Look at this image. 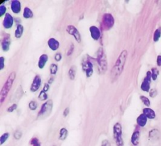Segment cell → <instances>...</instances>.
Returning <instances> with one entry per match:
<instances>
[{
  "label": "cell",
  "instance_id": "obj_1",
  "mask_svg": "<svg viewBox=\"0 0 161 146\" xmlns=\"http://www.w3.org/2000/svg\"><path fill=\"white\" fill-rule=\"evenodd\" d=\"M128 52L126 50H123L118 57L115 64L111 71V78L112 80L115 81L118 78V76L121 74L124 68L125 63H126V58H127Z\"/></svg>",
  "mask_w": 161,
  "mask_h": 146
},
{
  "label": "cell",
  "instance_id": "obj_2",
  "mask_svg": "<svg viewBox=\"0 0 161 146\" xmlns=\"http://www.w3.org/2000/svg\"><path fill=\"white\" fill-rule=\"evenodd\" d=\"M97 61L98 64L99 71L100 74H103L107 70V56L105 53V51L102 47H100L97 51Z\"/></svg>",
  "mask_w": 161,
  "mask_h": 146
},
{
  "label": "cell",
  "instance_id": "obj_3",
  "mask_svg": "<svg viewBox=\"0 0 161 146\" xmlns=\"http://www.w3.org/2000/svg\"><path fill=\"white\" fill-rule=\"evenodd\" d=\"M16 75L15 72H11L8 77L7 80H6V83L4 84V86L2 87L1 90V103H2L4 101V100L6 99V96H7L8 93H9V91L11 90V86H12L13 83H14V80H15Z\"/></svg>",
  "mask_w": 161,
  "mask_h": 146
},
{
  "label": "cell",
  "instance_id": "obj_4",
  "mask_svg": "<svg viewBox=\"0 0 161 146\" xmlns=\"http://www.w3.org/2000/svg\"><path fill=\"white\" fill-rule=\"evenodd\" d=\"M114 25V18L112 14L109 13H106L102 16L101 22V29L103 31H108L111 29Z\"/></svg>",
  "mask_w": 161,
  "mask_h": 146
},
{
  "label": "cell",
  "instance_id": "obj_5",
  "mask_svg": "<svg viewBox=\"0 0 161 146\" xmlns=\"http://www.w3.org/2000/svg\"><path fill=\"white\" fill-rule=\"evenodd\" d=\"M113 133L116 146H123L124 143L122 138V127L119 123H116L114 126Z\"/></svg>",
  "mask_w": 161,
  "mask_h": 146
},
{
  "label": "cell",
  "instance_id": "obj_6",
  "mask_svg": "<svg viewBox=\"0 0 161 146\" xmlns=\"http://www.w3.org/2000/svg\"><path fill=\"white\" fill-rule=\"evenodd\" d=\"M53 108V101L52 100H48L46 102L42 105L41 108L38 114V118H43L47 117L50 114Z\"/></svg>",
  "mask_w": 161,
  "mask_h": 146
},
{
  "label": "cell",
  "instance_id": "obj_7",
  "mask_svg": "<svg viewBox=\"0 0 161 146\" xmlns=\"http://www.w3.org/2000/svg\"><path fill=\"white\" fill-rule=\"evenodd\" d=\"M82 70L85 72L87 77H91L93 74V64L89 61V58L84 59L82 63Z\"/></svg>",
  "mask_w": 161,
  "mask_h": 146
},
{
  "label": "cell",
  "instance_id": "obj_8",
  "mask_svg": "<svg viewBox=\"0 0 161 146\" xmlns=\"http://www.w3.org/2000/svg\"><path fill=\"white\" fill-rule=\"evenodd\" d=\"M151 79H152V73H151V71H148L146 73V76L144 78V81H143L141 85V88L143 91H144V92H148L150 91V84Z\"/></svg>",
  "mask_w": 161,
  "mask_h": 146
},
{
  "label": "cell",
  "instance_id": "obj_9",
  "mask_svg": "<svg viewBox=\"0 0 161 146\" xmlns=\"http://www.w3.org/2000/svg\"><path fill=\"white\" fill-rule=\"evenodd\" d=\"M66 32L70 34V35L73 36L75 39L76 40V42L78 43H80L81 42V35L79 34V31L77 30V29L75 26L73 25H68L66 28Z\"/></svg>",
  "mask_w": 161,
  "mask_h": 146
},
{
  "label": "cell",
  "instance_id": "obj_10",
  "mask_svg": "<svg viewBox=\"0 0 161 146\" xmlns=\"http://www.w3.org/2000/svg\"><path fill=\"white\" fill-rule=\"evenodd\" d=\"M41 78L39 75H36L34 77L33 82H32L31 85L30 87V91L31 92H36L39 89L40 86H41Z\"/></svg>",
  "mask_w": 161,
  "mask_h": 146
},
{
  "label": "cell",
  "instance_id": "obj_11",
  "mask_svg": "<svg viewBox=\"0 0 161 146\" xmlns=\"http://www.w3.org/2000/svg\"><path fill=\"white\" fill-rule=\"evenodd\" d=\"M14 24V18L9 13H6L4 16V19L3 20V27L5 29H9L12 27Z\"/></svg>",
  "mask_w": 161,
  "mask_h": 146
},
{
  "label": "cell",
  "instance_id": "obj_12",
  "mask_svg": "<svg viewBox=\"0 0 161 146\" xmlns=\"http://www.w3.org/2000/svg\"><path fill=\"white\" fill-rule=\"evenodd\" d=\"M89 32H90L91 37L95 41H98L100 39L101 32L100 29L95 26H91L89 27Z\"/></svg>",
  "mask_w": 161,
  "mask_h": 146
},
{
  "label": "cell",
  "instance_id": "obj_13",
  "mask_svg": "<svg viewBox=\"0 0 161 146\" xmlns=\"http://www.w3.org/2000/svg\"><path fill=\"white\" fill-rule=\"evenodd\" d=\"M11 41H10V35L9 34H6L4 36L2 42H1V49L4 51H8L10 47Z\"/></svg>",
  "mask_w": 161,
  "mask_h": 146
},
{
  "label": "cell",
  "instance_id": "obj_14",
  "mask_svg": "<svg viewBox=\"0 0 161 146\" xmlns=\"http://www.w3.org/2000/svg\"><path fill=\"white\" fill-rule=\"evenodd\" d=\"M22 9V4L19 0H12L11 1V9L14 14H19Z\"/></svg>",
  "mask_w": 161,
  "mask_h": 146
},
{
  "label": "cell",
  "instance_id": "obj_15",
  "mask_svg": "<svg viewBox=\"0 0 161 146\" xmlns=\"http://www.w3.org/2000/svg\"><path fill=\"white\" fill-rule=\"evenodd\" d=\"M48 46L51 50L57 51L60 47V43L56 39L50 38L48 41Z\"/></svg>",
  "mask_w": 161,
  "mask_h": 146
},
{
  "label": "cell",
  "instance_id": "obj_16",
  "mask_svg": "<svg viewBox=\"0 0 161 146\" xmlns=\"http://www.w3.org/2000/svg\"><path fill=\"white\" fill-rule=\"evenodd\" d=\"M48 60V56L47 54H42L41 56H40L38 60V66L40 69H43V68L45 67V64H46L47 61Z\"/></svg>",
  "mask_w": 161,
  "mask_h": 146
},
{
  "label": "cell",
  "instance_id": "obj_17",
  "mask_svg": "<svg viewBox=\"0 0 161 146\" xmlns=\"http://www.w3.org/2000/svg\"><path fill=\"white\" fill-rule=\"evenodd\" d=\"M148 121V118L146 117V116L144 114H141L139 117L136 119V123H137V125L139 126V127H144L146 126V123H147Z\"/></svg>",
  "mask_w": 161,
  "mask_h": 146
},
{
  "label": "cell",
  "instance_id": "obj_18",
  "mask_svg": "<svg viewBox=\"0 0 161 146\" xmlns=\"http://www.w3.org/2000/svg\"><path fill=\"white\" fill-rule=\"evenodd\" d=\"M143 114L149 119H154L155 118V111L150 108H145L143 110Z\"/></svg>",
  "mask_w": 161,
  "mask_h": 146
},
{
  "label": "cell",
  "instance_id": "obj_19",
  "mask_svg": "<svg viewBox=\"0 0 161 146\" xmlns=\"http://www.w3.org/2000/svg\"><path fill=\"white\" fill-rule=\"evenodd\" d=\"M139 138H140V131L139 130H136L133 132L131 136V143L134 146L139 145Z\"/></svg>",
  "mask_w": 161,
  "mask_h": 146
},
{
  "label": "cell",
  "instance_id": "obj_20",
  "mask_svg": "<svg viewBox=\"0 0 161 146\" xmlns=\"http://www.w3.org/2000/svg\"><path fill=\"white\" fill-rule=\"evenodd\" d=\"M23 33H24V26L20 24H18L15 32H14V36H15L16 38L19 39L22 37Z\"/></svg>",
  "mask_w": 161,
  "mask_h": 146
},
{
  "label": "cell",
  "instance_id": "obj_21",
  "mask_svg": "<svg viewBox=\"0 0 161 146\" xmlns=\"http://www.w3.org/2000/svg\"><path fill=\"white\" fill-rule=\"evenodd\" d=\"M23 16L25 19H31L33 16V13L31 9L29 7H25L24 9V13H23Z\"/></svg>",
  "mask_w": 161,
  "mask_h": 146
},
{
  "label": "cell",
  "instance_id": "obj_22",
  "mask_svg": "<svg viewBox=\"0 0 161 146\" xmlns=\"http://www.w3.org/2000/svg\"><path fill=\"white\" fill-rule=\"evenodd\" d=\"M68 131L66 128H63L60 130V133H59V140H65L66 139L67 136H68Z\"/></svg>",
  "mask_w": 161,
  "mask_h": 146
},
{
  "label": "cell",
  "instance_id": "obj_23",
  "mask_svg": "<svg viewBox=\"0 0 161 146\" xmlns=\"http://www.w3.org/2000/svg\"><path fill=\"white\" fill-rule=\"evenodd\" d=\"M76 74V66H72L70 68L69 71H68V76L70 80H74L75 78Z\"/></svg>",
  "mask_w": 161,
  "mask_h": 146
},
{
  "label": "cell",
  "instance_id": "obj_24",
  "mask_svg": "<svg viewBox=\"0 0 161 146\" xmlns=\"http://www.w3.org/2000/svg\"><path fill=\"white\" fill-rule=\"evenodd\" d=\"M161 37V28H158L153 34V41L155 42H158Z\"/></svg>",
  "mask_w": 161,
  "mask_h": 146
},
{
  "label": "cell",
  "instance_id": "obj_25",
  "mask_svg": "<svg viewBox=\"0 0 161 146\" xmlns=\"http://www.w3.org/2000/svg\"><path fill=\"white\" fill-rule=\"evenodd\" d=\"M58 65L56 64V63H51L50 66V74L52 75H56L57 71H58Z\"/></svg>",
  "mask_w": 161,
  "mask_h": 146
},
{
  "label": "cell",
  "instance_id": "obj_26",
  "mask_svg": "<svg viewBox=\"0 0 161 146\" xmlns=\"http://www.w3.org/2000/svg\"><path fill=\"white\" fill-rule=\"evenodd\" d=\"M30 145L31 146H41L40 141L37 138L33 137L30 140Z\"/></svg>",
  "mask_w": 161,
  "mask_h": 146
},
{
  "label": "cell",
  "instance_id": "obj_27",
  "mask_svg": "<svg viewBox=\"0 0 161 146\" xmlns=\"http://www.w3.org/2000/svg\"><path fill=\"white\" fill-rule=\"evenodd\" d=\"M140 99L141 100V101L144 103V104L146 106V107L148 108L149 106H150L151 102H150V101H149L148 98L147 97H146V96H140Z\"/></svg>",
  "mask_w": 161,
  "mask_h": 146
},
{
  "label": "cell",
  "instance_id": "obj_28",
  "mask_svg": "<svg viewBox=\"0 0 161 146\" xmlns=\"http://www.w3.org/2000/svg\"><path fill=\"white\" fill-rule=\"evenodd\" d=\"M151 73H152V79L153 81H155L156 78H158L159 74V71L158 70V68H153L151 69Z\"/></svg>",
  "mask_w": 161,
  "mask_h": 146
},
{
  "label": "cell",
  "instance_id": "obj_29",
  "mask_svg": "<svg viewBox=\"0 0 161 146\" xmlns=\"http://www.w3.org/2000/svg\"><path fill=\"white\" fill-rule=\"evenodd\" d=\"M38 99L40 100V101H45V100L48 99V95H47V93L45 92V91H43V90H42V91L40 92V93H39Z\"/></svg>",
  "mask_w": 161,
  "mask_h": 146
},
{
  "label": "cell",
  "instance_id": "obj_30",
  "mask_svg": "<svg viewBox=\"0 0 161 146\" xmlns=\"http://www.w3.org/2000/svg\"><path fill=\"white\" fill-rule=\"evenodd\" d=\"M37 107H38V103L36 101H30L29 104V108H30V110L31 111H36Z\"/></svg>",
  "mask_w": 161,
  "mask_h": 146
},
{
  "label": "cell",
  "instance_id": "obj_31",
  "mask_svg": "<svg viewBox=\"0 0 161 146\" xmlns=\"http://www.w3.org/2000/svg\"><path fill=\"white\" fill-rule=\"evenodd\" d=\"M9 133H4L3 135H1V138H0V143H1V145H2L4 142H5L6 140L9 138Z\"/></svg>",
  "mask_w": 161,
  "mask_h": 146
},
{
  "label": "cell",
  "instance_id": "obj_32",
  "mask_svg": "<svg viewBox=\"0 0 161 146\" xmlns=\"http://www.w3.org/2000/svg\"><path fill=\"white\" fill-rule=\"evenodd\" d=\"M158 134H159V132L158 130H155V129H154V130H152L150 131V133H149V137L152 138H153L155 137H158Z\"/></svg>",
  "mask_w": 161,
  "mask_h": 146
},
{
  "label": "cell",
  "instance_id": "obj_33",
  "mask_svg": "<svg viewBox=\"0 0 161 146\" xmlns=\"http://www.w3.org/2000/svg\"><path fill=\"white\" fill-rule=\"evenodd\" d=\"M6 7L4 5H2L1 4L0 5V16H2L4 14H6Z\"/></svg>",
  "mask_w": 161,
  "mask_h": 146
},
{
  "label": "cell",
  "instance_id": "obj_34",
  "mask_svg": "<svg viewBox=\"0 0 161 146\" xmlns=\"http://www.w3.org/2000/svg\"><path fill=\"white\" fill-rule=\"evenodd\" d=\"M22 133L21 132V131H19V130L15 131V133H14V138L17 139V140H19V139L22 138Z\"/></svg>",
  "mask_w": 161,
  "mask_h": 146
},
{
  "label": "cell",
  "instance_id": "obj_35",
  "mask_svg": "<svg viewBox=\"0 0 161 146\" xmlns=\"http://www.w3.org/2000/svg\"><path fill=\"white\" fill-rule=\"evenodd\" d=\"M17 103H14V104H12L10 107H9L7 108V111L8 112H13L14 111H15L16 109H17Z\"/></svg>",
  "mask_w": 161,
  "mask_h": 146
},
{
  "label": "cell",
  "instance_id": "obj_36",
  "mask_svg": "<svg viewBox=\"0 0 161 146\" xmlns=\"http://www.w3.org/2000/svg\"><path fill=\"white\" fill-rule=\"evenodd\" d=\"M149 94H150V96L151 98H154L157 96L158 91H156V89H155V88H153V89L151 90L150 93H149Z\"/></svg>",
  "mask_w": 161,
  "mask_h": 146
},
{
  "label": "cell",
  "instance_id": "obj_37",
  "mask_svg": "<svg viewBox=\"0 0 161 146\" xmlns=\"http://www.w3.org/2000/svg\"><path fill=\"white\" fill-rule=\"evenodd\" d=\"M4 57H0V69L2 70L4 68Z\"/></svg>",
  "mask_w": 161,
  "mask_h": 146
},
{
  "label": "cell",
  "instance_id": "obj_38",
  "mask_svg": "<svg viewBox=\"0 0 161 146\" xmlns=\"http://www.w3.org/2000/svg\"><path fill=\"white\" fill-rule=\"evenodd\" d=\"M62 59V55L61 53H57L56 55H55V60L56 61H60Z\"/></svg>",
  "mask_w": 161,
  "mask_h": 146
},
{
  "label": "cell",
  "instance_id": "obj_39",
  "mask_svg": "<svg viewBox=\"0 0 161 146\" xmlns=\"http://www.w3.org/2000/svg\"><path fill=\"white\" fill-rule=\"evenodd\" d=\"M73 51H74V44H71L70 45V48L69 51H68V54H67V55L68 56H70L71 54L73 53Z\"/></svg>",
  "mask_w": 161,
  "mask_h": 146
},
{
  "label": "cell",
  "instance_id": "obj_40",
  "mask_svg": "<svg viewBox=\"0 0 161 146\" xmlns=\"http://www.w3.org/2000/svg\"><path fill=\"white\" fill-rule=\"evenodd\" d=\"M49 88H50V84H49V83H45L44 84V86H43V91H45V92H47V91H48Z\"/></svg>",
  "mask_w": 161,
  "mask_h": 146
},
{
  "label": "cell",
  "instance_id": "obj_41",
  "mask_svg": "<svg viewBox=\"0 0 161 146\" xmlns=\"http://www.w3.org/2000/svg\"><path fill=\"white\" fill-rule=\"evenodd\" d=\"M156 63L158 66H161V55H158L156 59Z\"/></svg>",
  "mask_w": 161,
  "mask_h": 146
},
{
  "label": "cell",
  "instance_id": "obj_42",
  "mask_svg": "<svg viewBox=\"0 0 161 146\" xmlns=\"http://www.w3.org/2000/svg\"><path fill=\"white\" fill-rule=\"evenodd\" d=\"M102 146H111V145L108 140H104L102 142Z\"/></svg>",
  "mask_w": 161,
  "mask_h": 146
},
{
  "label": "cell",
  "instance_id": "obj_43",
  "mask_svg": "<svg viewBox=\"0 0 161 146\" xmlns=\"http://www.w3.org/2000/svg\"><path fill=\"white\" fill-rule=\"evenodd\" d=\"M69 112H70V108H66V109L64 110V111H63V116H64V117H67V116H68V114H69Z\"/></svg>",
  "mask_w": 161,
  "mask_h": 146
},
{
  "label": "cell",
  "instance_id": "obj_44",
  "mask_svg": "<svg viewBox=\"0 0 161 146\" xmlns=\"http://www.w3.org/2000/svg\"><path fill=\"white\" fill-rule=\"evenodd\" d=\"M53 81V78H50V79L48 80V83H49V84H50V83H51Z\"/></svg>",
  "mask_w": 161,
  "mask_h": 146
},
{
  "label": "cell",
  "instance_id": "obj_45",
  "mask_svg": "<svg viewBox=\"0 0 161 146\" xmlns=\"http://www.w3.org/2000/svg\"><path fill=\"white\" fill-rule=\"evenodd\" d=\"M53 146H56V145H53Z\"/></svg>",
  "mask_w": 161,
  "mask_h": 146
}]
</instances>
